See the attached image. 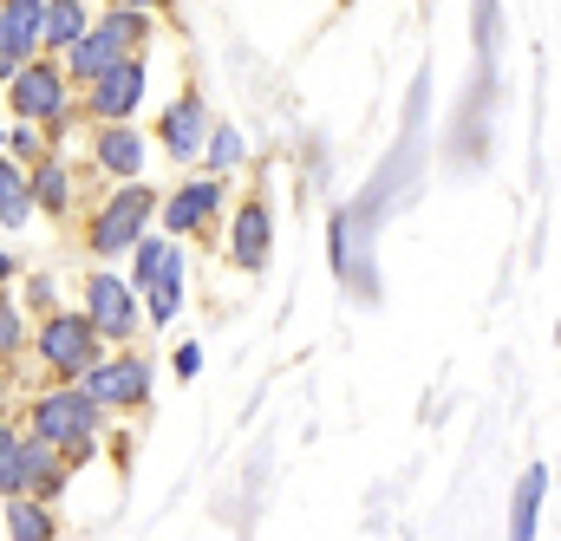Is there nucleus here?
<instances>
[{
  "mask_svg": "<svg viewBox=\"0 0 561 541\" xmlns=\"http://www.w3.org/2000/svg\"><path fill=\"white\" fill-rule=\"evenodd\" d=\"M209 125H216L209 99H203L196 85H183V92L163 105V118H157V150H163L170 163H196V150H203Z\"/></svg>",
  "mask_w": 561,
  "mask_h": 541,
  "instance_id": "9d476101",
  "label": "nucleus"
},
{
  "mask_svg": "<svg viewBox=\"0 0 561 541\" xmlns=\"http://www.w3.org/2000/svg\"><path fill=\"white\" fill-rule=\"evenodd\" d=\"M79 313L92 320V333H99L105 346H138L144 300H138V287L112 268V262H99V268L85 274V307H79Z\"/></svg>",
  "mask_w": 561,
  "mask_h": 541,
  "instance_id": "423d86ee",
  "label": "nucleus"
},
{
  "mask_svg": "<svg viewBox=\"0 0 561 541\" xmlns=\"http://www.w3.org/2000/svg\"><path fill=\"white\" fill-rule=\"evenodd\" d=\"M0 150H7V131H0Z\"/></svg>",
  "mask_w": 561,
  "mask_h": 541,
  "instance_id": "cd10ccee",
  "label": "nucleus"
},
{
  "mask_svg": "<svg viewBox=\"0 0 561 541\" xmlns=\"http://www.w3.org/2000/svg\"><path fill=\"white\" fill-rule=\"evenodd\" d=\"M0 529L13 541H53L59 536V509L20 490V496H0Z\"/></svg>",
  "mask_w": 561,
  "mask_h": 541,
  "instance_id": "2eb2a0df",
  "label": "nucleus"
},
{
  "mask_svg": "<svg viewBox=\"0 0 561 541\" xmlns=\"http://www.w3.org/2000/svg\"><path fill=\"white\" fill-rule=\"evenodd\" d=\"M222 203H229V176H190V183H176L170 196H157V216L150 222H163V235H203V229H216V216H222Z\"/></svg>",
  "mask_w": 561,
  "mask_h": 541,
  "instance_id": "1a4fd4ad",
  "label": "nucleus"
},
{
  "mask_svg": "<svg viewBox=\"0 0 561 541\" xmlns=\"http://www.w3.org/2000/svg\"><path fill=\"white\" fill-rule=\"evenodd\" d=\"M26 490V424L13 411H0V496Z\"/></svg>",
  "mask_w": 561,
  "mask_h": 541,
  "instance_id": "6ab92c4d",
  "label": "nucleus"
},
{
  "mask_svg": "<svg viewBox=\"0 0 561 541\" xmlns=\"http://www.w3.org/2000/svg\"><path fill=\"white\" fill-rule=\"evenodd\" d=\"M85 20H92L85 0H46V7H39V53H66V46L85 33Z\"/></svg>",
  "mask_w": 561,
  "mask_h": 541,
  "instance_id": "dca6fc26",
  "label": "nucleus"
},
{
  "mask_svg": "<svg viewBox=\"0 0 561 541\" xmlns=\"http://www.w3.org/2000/svg\"><path fill=\"white\" fill-rule=\"evenodd\" d=\"M26 313H20V300L13 293H0V366H20V353H26Z\"/></svg>",
  "mask_w": 561,
  "mask_h": 541,
  "instance_id": "412c9836",
  "label": "nucleus"
},
{
  "mask_svg": "<svg viewBox=\"0 0 561 541\" xmlns=\"http://www.w3.org/2000/svg\"><path fill=\"white\" fill-rule=\"evenodd\" d=\"M275 255V209L262 196H242L236 203V222H229V262L242 274H262Z\"/></svg>",
  "mask_w": 561,
  "mask_h": 541,
  "instance_id": "9b49d317",
  "label": "nucleus"
},
{
  "mask_svg": "<svg viewBox=\"0 0 561 541\" xmlns=\"http://www.w3.org/2000/svg\"><path fill=\"white\" fill-rule=\"evenodd\" d=\"M7 157H13V163H39V157H46L39 125H13V131H7Z\"/></svg>",
  "mask_w": 561,
  "mask_h": 541,
  "instance_id": "4be33fe9",
  "label": "nucleus"
},
{
  "mask_svg": "<svg viewBox=\"0 0 561 541\" xmlns=\"http://www.w3.org/2000/svg\"><path fill=\"white\" fill-rule=\"evenodd\" d=\"M20 424H26L33 437L59 444V457H66L72 470H79V463L99 450V437H105V411L85 399L79 379H53V385H39V392L20 405Z\"/></svg>",
  "mask_w": 561,
  "mask_h": 541,
  "instance_id": "f257e3e1",
  "label": "nucleus"
},
{
  "mask_svg": "<svg viewBox=\"0 0 561 541\" xmlns=\"http://www.w3.org/2000/svg\"><path fill=\"white\" fill-rule=\"evenodd\" d=\"M112 7H144V13H170L176 0H112Z\"/></svg>",
  "mask_w": 561,
  "mask_h": 541,
  "instance_id": "393cba45",
  "label": "nucleus"
},
{
  "mask_svg": "<svg viewBox=\"0 0 561 541\" xmlns=\"http://www.w3.org/2000/svg\"><path fill=\"white\" fill-rule=\"evenodd\" d=\"M216 176H236L242 163H249V143H242V131L236 125H209V137H203V150H196Z\"/></svg>",
  "mask_w": 561,
  "mask_h": 541,
  "instance_id": "aec40b11",
  "label": "nucleus"
},
{
  "mask_svg": "<svg viewBox=\"0 0 561 541\" xmlns=\"http://www.w3.org/2000/svg\"><path fill=\"white\" fill-rule=\"evenodd\" d=\"M150 33H157V13H144V7H105L99 20H85V33L59 53V66H66V85L79 92L85 79H99L105 66H118V59H131L150 46Z\"/></svg>",
  "mask_w": 561,
  "mask_h": 541,
  "instance_id": "f03ea898",
  "label": "nucleus"
},
{
  "mask_svg": "<svg viewBox=\"0 0 561 541\" xmlns=\"http://www.w3.org/2000/svg\"><path fill=\"white\" fill-rule=\"evenodd\" d=\"M542 503H549V463H529V470H523V483H516V509H510V536H516V541H536Z\"/></svg>",
  "mask_w": 561,
  "mask_h": 541,
  "instance_id": "f3484780",
  "label": "nucleus"
},
{
  "mask_svg": "<svg viewBox=\"0 0 561 541\" xmlns=\"http://www.w3.org/2000/svg\"><path fill=\"white\" fill-rule=\"evenodd\" d=\"M203 372V346H176V379H196Z\"/></svg>",
  "mask_w": 561,
  "mask_h": 541,
  "instance_id": "5701e85b",
  "label": "nucleus"
},
{
  "mask_svg": "<svg viewBox=\"0 0 561 541\" xmlns=\"http://www.w3.org/2000/svg\"><path fill=\"white\" fill-rule=\"evenodd\" d=\"M144 157H150V143L131 118H118V125H92V170L105 176V183H125V176H144Z\"/></svg>",
  "mask_w": 561,
  "mask_h": 541,
  "instance_id": "f8f14e48",
  "label": "nucleus"
},
{
  "mask_svg": "<svg viewBox=\"0 0 561 541\" xmlns=\"http://www.w3.org/2000/svg\"><path fill=\"white\" fill-rule=\"evenodd\" d=\"M79 385H85V399L105 411V417H131V411L150 405V359H144L138 346H105L85 372H79Z\"/></svg>",
  "mask_w": 561,
  "mask_h": 541,
  "instance_id": "39448f33",
  "label": "nucleus"
},
{
  "mask_svg": "<svg viewBox=\"0 0 561 541\" xmlns=\"http://www.w3.org/2000/svg\"><path fill=\"white\" fill-rule=\"evenodd\" d=\"M26 353L39 359V372H46V379H79V372L105 353V339L92 333V320H85V313L46 307V313H39V326L26 333Z\"/></svg>",
  "mask_w": 561,
  "mask_h": 541,
  "instance_id": "20e7f679",
  "label": "nucleus"
},
{
  "mask_svg": "<svg viewBox=\"0 0 561 541\" xmlns=\"http://www.w3.org/2000/svg\"><path fill=\"white\" fill-rule=\"evenodd\" d=\"M33 222V183H26V163H13L0 150V229H26Z\"/></svg>",
  "mask_w": 561,
  "mask_h": 541,
  "instance_id": "a211bd4d",
  "label": "nucleus"
},
{
  "mask_svg": "<svg viewBox=\"0 0 561 541\" xmlns=\"http://www.w3.org/2000/svg\"><path fill=\"white\" fill-rule=\"evenodd\" d=\"M72 105H79V118H85V125L138 118V105H144V53L118 59V66H105L99 79H85V85L72 92Z\"/></svg>",
  "mask_w": 561,
  "mask_h": 541,
  "instance_id": "6e6552de",
  "label": "nucleus"
},
{
  "mask_svg": "<svg viewBox=\"0 0 561 541\" xmlns=\"http://www.w3.org/2000/svg\"><path fill=\"white\" fill-rule=\"evenodd\" d=\"M26 300H33V307L46 313V307H53V280H46V274H33V293H26Z\"/></svg>",
  "mask_w": 561,
  "mask_h": 541,
  "instance_id": "b1692460",
  "label": "nucleus"
},
{
  "mask_svg": "<svg viewBox=\"0 0 561 541\" xmlns=\"http://www.w3.org/2000/svg\"><path fill=\"white\" fill-rule=\"evenodd\" d=\"M26 183H33V209H46L53 222H66V216H79V170L66 163V150H46L39 163H26Z\"/></svg>",
  "mask_w": 561,
  "mask_h": 541,
  "instance_id": "ddd939ff",
  "label": "nucleus"
},
{
  "mask_svg": "<svg viewBox=\"0 0 561 541\" xmlns=\"http://www.w3.org/2000/svg\"><path fill=\"white\" fill-rule=\"evenodd\" d=\"M0 411H13V366H0Z\"/></svg>",
  "mask_w": 561,
  "mask_h": 541,
  "instance_id": "a878e982",
  "label": "nucleus"
},
{
  "mask_svg": "<svg viewBox=\"0 0 561 541\" xmlns=\"http://www.w3.org/2000/svg\"><path fill=\"white\" fill-rule=\"evenodd\" d=\"M150 216H157V189H150L144 176H125V183H112V189L99 196V209L85 216L79 242H85L92 262H118L144 229H150Z\"/></svg>",
  "mask_w": 561,
  "mask_h": 541,
  "instance_id": "7ed1b4c3",
  "label": "nucleus"
},
{
  "mask_svg": "<svg viewBox=\"0 0 561 541\" xmlns=\"http://www.w3.org/2000/svg\"><path fill=\"white\" fill-rule=\"evenodd\" d=\"M138 300H144V320L150 326H170L183 313V249L176 242L163 249V262H157V274H150V287H144Z\"/></svg>",
  "mask_w": 561,
  "mask_h": 541,
  "instance_id": "4468645a",
  "label": "nucleus"
},
{
  "mask_svg": "<svg viewBox=\"0 0 561 541\" xmlns=\"http://www.w3.org/2000/svg\"><path fill=\"white\" fill-rule=\"evenodd\" d=\"M0 85H7V112H13V125H39V118H53V112L72 105V85H66L59 53H33V59H20Z\"/></svg>",
  "mask_w": 561,
  "mask_h": 541,
  "instance_id": "0eeeda50",
  "label": "nucleus"
},
{
  "mask_svg": "<svg viewBox=\"0 0 561 541\" xmlns=\"http://www.w3.org/2000/svg\"><path fill=\"white\" fill-rule=\"evenodd\" d=\"M13 274H20V262H13V255L0 249V287H13Z\"/></svg>",
  "mask_w": 561,
  "mask_h": 541,
  "instance_id": "bb28decb",
  "label": "nucleus"
}]
</instances>
